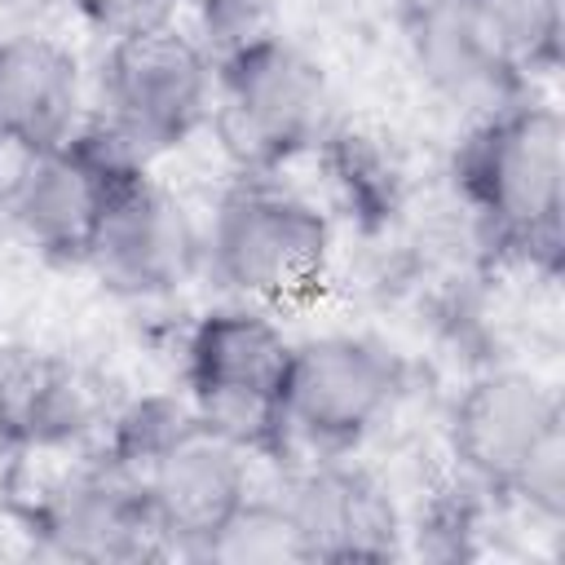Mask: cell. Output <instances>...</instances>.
<instances>
[{
    "label": "cell",
    "mask_w": 565,
    "mask_h": 565,
    "mask_svg": "<svg viewBox=\"0 0 565 565\" xmlns=\"http://www.w3.org/2000/svg\"><path fill=\"white\" fill-rule=\"evenodd\" d=\"M291 358V335L260 305L230 300L194 318L181 371L194 415L230 437L252 459H291V437L282 424V375Z\"/></svg>",
    "instance_id": "obj_5"
},
{
    "label": "cell",
    "mask_w": 565,
    "mask_h": 565,
    "mask_svg": "<svg viewBox=\"0 0 565 565\" xmlns=\"http://www.w3.org/2000/svg\"><path fill=\"white\" fill-rule=\"evenodd\" d=\"M203 419L194 415L190 397L181 393H146L124 402L119 411H110L97 428V459H106L110 468L128 472V477H146L150 463L172 450L190 428H199Z\"/></svg>",
    "instance_id": "obj_17"
},
{
    "label": "cell",
    "mask_w": 565,
    "mask_h": 565,
    "mask_svg": "<svg viewBox=\"0 0 565 565\" xmlns=\"http://www.w3.org/2000/svg\"><path fill=\"white\" fill-rule=\"evenodd\" d=\"M331 124L322 62L282 31H247L212 53V110L221 154L234 172L278 177L313 154Z\"/></svg>",
    "instance_id": "obj_2"
},
{
    "label": "cell",
    "mask_w": 565,
    "mask_h": 565,
    "mask_svg": "<svg viewBox=\"0 0 565 565\" xmlns=\"http://www.w3.org/2000/svg\"><path fill=\"white\" fill-rule=\"evenodd\" d=\"M274 499L287 516L296 561L353 565L406 552V525L388 486L371 468L353 463V455L313 459L291 472Z\"/></svg>",
    "instance_id": "obj_9"
},
{
    "label": "cell",
    "mask_w": 565,
    "mask_h": 565,
    "mask_svg": "<svg viewBox=\"0 0 565 565\" xmlns=\"http://www.w3.org/2000/svg\"><path fill=\"white\" fill-rule=\"evenodd\" d=\"M455 194L481 252L556 278L565 265V119L539 93H521L459 137Z\"/></svg>",
    "instance_id": "obj_1"
},
{
    "label": "cell",
    "mask_w": 565,
    "mask_h": 565,
    "mask_svg": "<svg viewBox=\"0 0 565 565\" xmlns=\"http://www.w3.org/2000/svg\"><path fill=\"white\" fill-rule=\"evenodd\" d=\"M84 124V66L44 31L0 35V150L31 159Z\"/></svg>",
    "instance_id": "obj_13"
},
{
    "label": "cell",
    "mask_w": 565,
    "mask_h": 565,
    "mask_svg": "<svg viewBox=\"0 0 565 565\" xmlns=\"http://www.w3.org/2000/svg\"><path fill=\"white\" fill-rule=\"evenodd\" d=\"M472 26L490 44V53L525 84L552 79L565 53V13L561 0H477Z\"/></svg>",
    "instance_id": "obj_16"
},
{
    "label": "cell",
    "mask_w": 565,
    "mask_h": 565,
    "mask_svg": "<svg viewBox=\"0 0 565 565\" xmlns=\"http://www.w3.org/2000/svg\"><path fill=\"white\" fill-rule=\"evenodd\" d=\"M88 269L124 300H163L203 269V234L185 203L141 168L115 194Z\"/></svg>",
    "instance_id": "obj_11"
},
{
    "label": "cell",
    "mask_w": 565,
    "mask_h": 565,
    "mask_svg": "<svg viewBox=\"0 0 565 565\" xmlns=\"http://www.w3.org/2000/svg\"><path fill=\"white\" fill-rule=\"evenodd\" d=\"M66 9H75L102 35H119L128 26H146V22L172 18V0H71Z\"/></svg>",
    "instance_id": "obj_20"
},
{
    "label": "cell",
    "mask_w": 565,
    "mask_h": 565,
    "mask_svg": "<svg viewBox=\"0 0 565 565\" xmlns=\"http://www.w3.org/2000/svg\"><path fill=\"white\" fill-rule=\"evenodd\" d=\"M260 0H172V13H190L207 40V49L216 53L221 44L256 31L252 13H256Z\"/></svg>",
    "instance_id": "obj_19"
},
{
    "label": "cell",
    "mask_w": 565,
    "mask_h": 565,
    "mask_svg": "<svg viewBox=\"0 0 565 565\" xmlns=\"http://www.w3.org/2000/svg\"><path fill=\"white\" fill-rule=\"evenodd\" d=\"M154 525L168 556H207L212 543L252 503V455L207 424L190 428L172 450H163L141 477Z\"/></svg>",
    "instance_id": "obj_12"
},
{
    "label": "cell",
    "mask_w": 565,
    "mask_h": 565,
    "mask_svg": "<svg viewBox=\"0 0 565 565\" xmlns=\"http://www.w3.org/2000/svg\"><path fill=\"white\" fill-rule=\"evenodd\" d=\"M331 216L265 172H238L203 230V269L243 305L278 309L313 296L331 269Z\"/></svg>",
    "instance_id": "obj_3"
},
{
    "label": "cell",
    "mask_w": 565,
    "mask_h": 565,
    "mask_svg": "<svg viewBox=\"0 0 565 565\" xmlns=\"http://www.w3.org/2000/svg\"><path fill=\"white\" fill-rule=\"evenodd\" d=\"M62 4H71V0H0V9L13 18H40V13H53Z\"/></svg>",
    "instance_id": "obj_22"
},
{
    "label": "cell",
    "mask_w": 565,
    "mask_h": 565,
    "mask_svg": "<svg viewBox=\"0 0 565 565\" xmlns=\"http://www.w3.org/2000/svg\"><path fill=\"white\" fill-rule=\"evenodd\" d=\"M406 362L384 340L362 331H327L291 340L282 375V424L291 446L313 459L358 455L366 437L397 411Z\"/></svg>",
    "instance_id": "obj_7"
},
{
    "label": "cell",
    "mask_w": 565,
    "mask_h": 565,
    "mask_svg": "<svg viewBox=\"0 0 565 565\" xmlns=\"http://www.w3.org/2000/svg\"><path fill=\"white\" fill-rule=\"evenodd\" d=\"M309 159L318 163L335 212L353 230L384 234L406 212V194H411L406 163L384 132H375L366 124L331 119Z\"/></svg>",
    "instance_id": "obj_15"
},
{
    "label": "cell",
    "mask_w": 565,
    "mask_h": 565,
    "mask_svg": "<svg viewBox=\"0 0 565 565\" xmlns=\"http://www.w3.org/2000/svg\"><path fill=\"white\" fill-rule=\"evenodd\" d=\"M477 0H397V18L402 26H428V22H441V18H459L468 13Z\"/></svg>",
    "instance_id": "obj_21"
},
{
    "label": "cell",
    "mask_w": 565,
    "mask_h": 565,
    "mask_svg": "<svg viewBox=\"0 0 565 565\" xmlns=\"http://www.w3.org/2000/svg\"><path fill=\"white\" fill-rule=\"evenodd\" d=\"M455 472L490 499H516L547 516L565 508V411L561 393L516 366L486 371L459 388L446 419Z\"/></svg>",
    "instance_id": "obj_4"
},
{
    "label": "cell",
    "mask_w": 565,
    "mask_h": 565,
    "mask_svg": "<svg viewBox=\"0 0 565 565\" xmlns=\"http://www.w3.org/2000/svg\"><path fill=\"white\" fill-rule=\"evenodd\" d=\"M141 168H150L146 154H137L102 119H88L53 150L18 159L4 212L44 260L88 265L115 194Z\"/></svg>",
    "instance_id": "obj_8"
},
{
    "label": "cell",
    "mask_w": 565,
    "mask_h": 565,
    "mask_svg": "<svg viewBox=\"0 0 565 565\" xmlns=\"http://www.w3.org/2000/svg\"><path fill=\"white\" fill-rule=\"evenodd\" d=\"M97 119L137 154L185 146L212 110V49L172 18L106 35L97 62Z\"/></svg>",
    "instance_id": "obj_6"
},
{
    "label": "cell",
    "mask_w": 565,
    "mask_h": 565,
    "mask_svg": "<svg viewBox=\"0 0 565 565\" xmlns=\"http://www.w3.org/2000/svg\"><path fill=\"white\" fill-rule=\"evenodd\" d=\"M26 530L71 561H150L168 556L146 486L106 459H84L26 503Z\"/></svg>",
    "instance_id": "obj_10"
},
{
    "label": "cell",
    "mask_w": 565,
    "mask_h": 565,
    "mask_svg": "<svg viewBox=\"0 0 565 565\" xmlns=\"http://www.w3.org/2000/svg\"><path fill=\"white\" fill-rule=\"evenodd\" d=\"M486 516H490V494L463 472H450L437 486H428V494L419 499L406 525V547L428 561H472L481 556Z\"/></svg>",
    "instance_id": "obj_18"
},
{
    "label": "cell",
    "mask_w": 565,
    "mask_h": 565,
    "mask_svg": "<svg viewBox=\"0 0 565 565\" xmlns=\"http://www.w3.org/2000/svg\"><path fill=\"white\" fill-rule=\"evenodd\" d=\"M102 428L84 371L49 349L0 344V455L71 450Z\"/></svg>",
    "instance_id": "obj_14"
}]
</instances>
